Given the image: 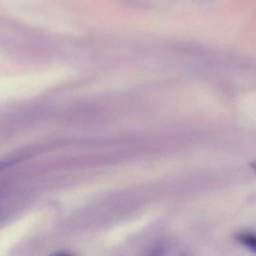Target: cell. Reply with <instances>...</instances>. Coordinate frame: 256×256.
Masks as SVG:
<instances>
[{
	"label": "cell",
	"instance_id": "1",
	"mask_svg": "<svg viewBox=\"0 0 256 256\" xmlns=\"http://www.w3.org/2000/svg\"><path fill=\"white\" fill-rule=\"evenodd\" d=\"M240 239L241 240H242V244H245V245L248 246L253 248L256 246L254 236H252V235H242V236H241Z\"/></svg>",
	"mask_w": 256,
	"mask_h": 256
},
{
	"label": "cell",
	"instance_id": "2",
	"mask_svg": "<svg viewBox=\"0 0 256 256\" xmlns=\"http://www.w3.org/2000/svg\"><path fill=\"white\" fill-rule=\"evenodd\" d=\"M10 163L8 162H0V170H2L4 168L6 167V166H10Z\"/></svg>",
	"mask_w": 256,
	"mask_h": 256
}]
</instances>
